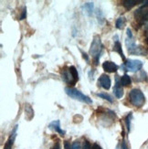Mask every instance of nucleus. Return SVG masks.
Segmentation results:
<instances>
[{
  "mask_svg": "<svg viewBox=\"0 0 148 149\" xmlns=\"http://www.w3.org/2000/svg\"><path fill=\"white\" fill-rule=\"evenodd\" d=\"M102 49H104V46H102L101 38L99 36H95L91 44V48H90V55L92 56L96 65L99 63V60L101 58Z\"/></svg>",
  "mask_w": 148,
  "mask_h": 149,
  "instance_id": "f257e3e1",
  "label": "nucleus"
},
{
  "mask_svg": "<svg viewBox=\"0 0 148 149\" xmlns=\"http://www.w3.org/2000/svg\"><path fill=\"white\" fill-rule=\"evenodd\" d=\"M65 93H66V94L69 97H70V98H72L74 100H77V101H80V102H82L88 103V104H91V103H92V100L90 98L89 96L83 94L81 92V91L77 90L75 88L66 87L65 88Z\"/></svg>",
  "mask_w": 148,
  "mask_h": 149,
  "instance_id": "f03ea898",
  "label": "nucleus"
},
{
  "mask_svg": "<svg viewBox=\"0 0 148 149\" xmlns=\"http://www.w3.org/2000/svg\"><path fill=\"white\" fill-rule=\"evenodd\" d=\"M129 100L135 107H142L145 102V96L139 89H133L129 93Z\"/></svg>",
  "mask_w": 148,
  "mask_h": 149,
  "instance_id": "7ed1b4c3",
  "label": "nucleus"
},
{
  "mask_svg": "<svg viewBox=\"0 0 148 149\" xmlns=\"http://www.w3.org/2000/svg\"><path fill=\"white\" fill-rule=\"evenodd\" d=\"M61 76L63 81L70 84V85H74L79 80L78 70H77V69L74 66H70L68 68V70H64Z\"/></svg>",
  "mask_w": 148,
  "mask_h": 149,
  "instance_id": "20e7f679",
  "label": "nucleus"
},
{
  "mask_svg": "<svg viewBox=\"0 0 148 149\" xmlns=\"http://www.w3.org/2000/svg\"><path fill=\"white\" fill-rule=\"evenodd\" d=\"M125 45L127 47L128 52L132 55H137V56H145L146 54V50L141 46H137L135 44L133 38H126Z\"/></svg>",
  "mask_w": 148,
  "mask_h": 149,
  "instance_id": "39448f33",
  "label": "nucleus"
},
{
  "mask_svg": "<svg viewBox=\"0 0 148 149\" xmlns=\"http://www.w3.org/2000/svg\"><path fill=\"white\" fill-rule=\"evenodd\" d=\"M142 67H143L142 61L139 60H132V59L126 60L123 65H122V68L124 69V70L131 72H136L142 69Z\"/></svg>",
  "mask_w": 148,
  "mask_h": 149,
  "instance_id": "423d86ee",
  "label": "nucleus"
},
{
  "mask_svg": "<svg viewBox=\"0 0 148 149\" xmlns=\"http://www.w3.org/2000/svg\"><path fill=\"white\" fill-rule=\"evenodd\" d=\"M99 84L104 88V90H109L111 88L112 85V81H111V78L109 77L107 74H101V77L99 78Z\"/></svg>",
  "mask_w": 148,
  "mask_h": 149,
  "instance_id": "0eeeda50",
  "label": "nucleus"
},
{
  "mask_svg": "<svg viewBox=\"0 0 148 149\" xmlns=\"http://www.w3.org/2000/svg\"><path fill=\"white\" fill-rule=\"evenodd\" d=\"M102 69H104L105 72H116L117 70H118V65L115 64L113 61H106L102 63Z\"/></svg>",
  "mask_w": 148,
  "mask_h": 149,
  "instance_id": "6e6552de",
  "label": "nucleus"
},
{
  "mask_svg": "<svg viewBox=\"0 0 148 149\" xmlns=\"http://www.w3.org/2000/svg\"><path fill=\"white\" fill-rule=\"evenodd\" d=\"M17 125H16L13 129V131L10 134L9 138L8 139V141L6 142L5 144V146H4V149H12V146L14 145V142H15V139H16V136H17Z\"/></svg>",
  "mask_w": 148,
  "mask_h": 149,
  "instance_id": "1a4fd4ad",
  "label": "nucleus"
},
{
  "mask_svg": "<svg viewBox=\"0 0 148 149\" xmlns=\"http://www.w3.org/2000/svg\"><path fill=\"white\" fill-rule=\"evenodd\" d=\"M113 40H114V46H113V50L114 51H116L117 53L120 54V56L122 57V59H123L124 61H126L125 59V56L124 54V51L123 49H122V45L119 41V38H118V36L116 35L115 37H113Z\"/></svg>",
  "mask_w": 148,
  "mask_h": 149,
  "instance_id": "9d476101",
  "label": "nucleus"
},
{
  "mask_svg": "<svg viewBox=\"0 0 148 149\" xmlns=\"http://www.w3.org/2000/svg\"><path fill=\"white\" fill-rule=\"evenodd\" d=\"M116 83H115V86L113 88V93L115 95V97L118 99L122 98V97L124 96V90L123 88H122V85H121V83L119 81V79H118V76L116 77Z\"/></svg>",
  "mask_w": 148,
  "mask_h": 149,
  "instance_id": "9b49d317",
  "label": "nucleus"
},
{
  "mask_svg": "<svg viewBox=\"0 0 148 149\" xmlns=\"http://www.w3.org/2000/svg\"><path fill=\"white\" fill-rule=\"evenodd\" d=\"M49 128L53 129L54 131H56L57 133H59L60 135L65 134V131L62 130V129L60 128V120H55L53 122H51L50 124L49 125Z\"/></svg>",
  "mask_w": 148,
  "mask_h": 149,
  "instance_id": "f8f14e48",
  "label": "nucleus"
},
{
  "mask_svg": "<svg viewBox=\"0 0 148 149\" xmlns=\"http://www.w3.org/2000/svg\"><path fill=\"white\" fill-rule=\"evenodd\" d=\"M145 1H140V0H124L123 2H122V5H123L124 8L129 10V9H132L134 6L138 5L139 3H144Z\"/></svg>",
  "mask_w": 148,
  "mask_h": 149,
  "instance_id": "ddd939ff",
  "label": "nucleus"
},
{
  "mask_svg": "<svg viewBox=\"0 0 148 149\" xmlns=\"http://www.w3.org/2000/svg\"><path fill=\"white\" fill-rule=\"evenodd\" d=\"M25 114H26V119L31 120L34 117V110L29 103H26L25 104Z\"/></svg>",
  "mask_w": 148,
  "mask_h": 149,
  "instance_id": "4468645a",
  "label": "nucleus"
},
{
  "mask_svg": "<svg viewBox=\"0 0 148 149\" xmlns=\"http://www.w3.org/2000/svg\"><path fill=\"white\" fill-rule=\"evenodd\" d=\"M131 82H132V79L128 74H124L120 79V83L122 86H128L130 85Z\"/></svg>",
  "mask_w": 148,
  "mask_h": 149,
  "instance_id": "2eb2a0df",
  "label": "nucleus"
},
{
  "mask_svg": "<svg viewBox=\"0 0 148 149\" xmlns=\"http://www.w3.org/2000/svg\"><path fill=\"white\" fill-rule=\"evenodd\" d=\"M126 23V19L124 17H120L119 18H117V20H116V23H115V26H116V29H122L124 27V25Z\"/></svg>",
  "mask_w": 148,
  "mask_h": 149,
  "instance_id": "dca6fc26",
  "label": "nucleus"
},
{
  "mask_svg": "<svg viewBox=\"0 0 148 149\" xmlns=\"http://www.w3.org/2000/svg\"><path fill=\"white\" fill-rule=\"evenodd\" d=\"M97 96H99L100 98H101V99L108 101L109 102H111V103L113 102V98H112V96H111L110 94L106 93H97Z\"/></svg>",
  "mask_w": 148,
  "mask_h": 149,
  "instance_id": "f3484780",
  "label": "nucleus"
},
{
  "mask_svg": "<svg viewBox=\"0 0 148 149\" xmlns=\"http://www.w3.org/2000/svg\"><path fill=\"white\" fill-rule=\"evenodd\" d=\"M83 6H84V9L87 12L88 15L92 14V12H93V3H92V2L85 3Z\"/></svg>",
  "mask_w": 148,
  "mask_h": 149,
  "instance_id": "a211bd4d",
  "label": "nucleus"
},
{
  "mask_svg": "<svg viewBox=\"0 0 148 149\" xmlns=\"http://www.w3.org/2000/svg\"><path fill=\"white\" fill-rule=\"evenodd\" d=\"M132 118H133L132 113H130L125 117V124H126V127H127V131L128 132H130V130H131V120H132Z\"/></svg>",
  "mask_w": 148,
  "mask_h": 149,
  "instance_id": "6ab92c4d",
  "label": "nucleus"
},
{
  "mask_svg": "<svg viewBox=\"0 0 148 149\" xmlns=\"http://www.w3.org/2000/svg\"><path fill=\"white\" fill-rule=\"evenodd\" d=\"M26 17H27V6H24L21 15H20V17H19L18 19H19V20H22V19H25Z\"/></svg>",
  "mask_w": 148,
  "mask_h": 149,
  "instance_id": "aec40b11",
  "label": "nucleus"
},
{
  "mask_svg": "<svg viewBox=\"0 0 148 149\" xmlns=\"http://www.w3.org/2000/svg\"><path fill=\"white\" fill-rule=\"evenodd\" d=\"M72 149H81V146L80 142H78V141L73 142L72 145Z\"/></svg>",
  "mask_w": 148,
  "mask_h": 149,
  "instance_id": "412c9836",
  "label": "nucleus"
},
{
  "mask_svg": "<svg viewBox=\"0 0 148 149\" xmlns=\"http://www.w3.org/2000/svg\"><path fill=\"white\" fill-rule=\"evenodd\" d=\"M126 34H127V38H133V33H132V30L129 28L126 29Z\"/></svg>",
  "mask_w": 148,
  "mask_h": 149,
  "instance_id": "4be33fe9",
  "label": "nucleus"
},
{
  "mask_svg": "<svg viewBox=\"0 0 148 149\" xmlns=\"http://www.w3.org/2000/svg\"><path fill=\"white\" fill-rule=\"evenodd\" d=\"M81 54H82V57H83V59H84L87 62H89L90 61V59H89V56L84 52V51H82V50H81Z\"/></svg>",
  "mask_w": 148,
  "mask_h": 149,
  "instance_id": "5701e85b",
  "label": "nucleus"
},
{
  "mask_svg": "<svg viewBox=\"0 0 148 149\" xmlns=\"http://www.w3.org/2000/svg\"><path fill=\"white\" fill-rule=\"evenodd\" d=\"M92 149H102V148H101V146L100 145H98L97 143H94V144L92 145Z\"/></svg>",
  "mask_w": 148,
  "mask_h": 149,
  "instance_id": "b1692460",
  "label": "nucleus"
},
{
  "mask_svg": "<svg viewBox=\"0 0 148 149\" xmlns=\"http://www.w3.org/2000/svg\"><path fill=\"white\" fill-rule=\"evenodd\" d=\"M64 149H70V145L69 144L68 141H66L65 144H64Z\"/></svg>",
  "mask_w": 148,
  "mask_h": 149,
  "instance_id": "393cba45",
  "label": "nucleus"
},
{
  "mask_svg": "<svg viewBox=\"0 0 148 149\" xmlns=\"http://www.w3.org/2000/svg\"><path fill=\"white\" fill-rule=\"evenodd\" d=\"M122 149H129V148L127 147V146H126V144H125V142H124V141L122 142Z\"/></svg>",
  "mask_w": 148,
  "mask_h": 149,
  "instance_id": "a878e982",
  "label": "nucleus"
},
{
  "mask_svg": "<svg viewBox=\"0 0 148 149\" xmlns=\"http://www.w3.org/2000/svg\"><path fill=\"white\" fill-rule=\"evenodd\" d=\"M53 149H60V145H59V143L55 144V146H54Z\"/></svg>",
  "mask_w": 148,
  "mask_h": 149,
  "instance_id": "bb28decb",
  "label": "nucleus"
},
{
  "mask_svg": "<svg viewBox=\"0 0 148 149\" xmlns=\"http://www.w3.org/2000/svg\"><path fill=\"white\" fill-rule=\"evenodd\" d=\"M116 149H122V147H120V146H117Z\"/></svg>",
  "mask_w": 148,
  "mask_h": 149,
  "instance_id": "cd10ccee",
  "label": "nucleus"
},
{
  "mask_svg": "<svg viewBox=\"0 0 148 149\" xmlns=\"http://www.w3.org/2000/svg\"><path fill=\"white\" fill-rule=\"evenodd\" d=\"M146 35H147V42H148V29H147V34Z\"/></svg>",
  "mask_w": 148,
  "mask_h": 149,
  "instance_id": "c85d7f7f",
  "label": "nucleus"
}]
</instances>
